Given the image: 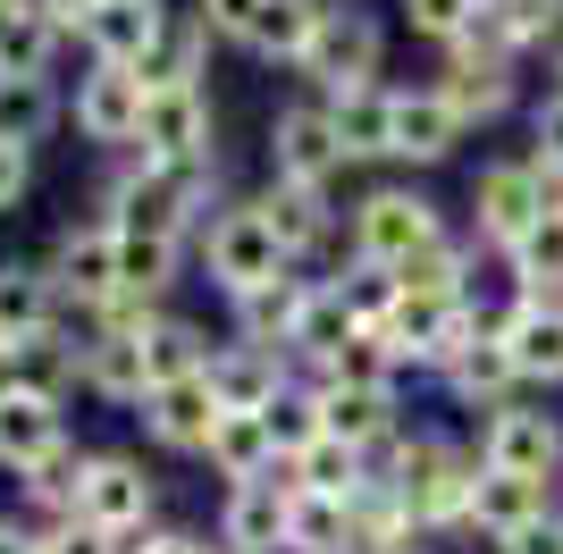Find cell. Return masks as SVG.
Masks as SVG:
<instances>
[{
    "label": "cell",
    "mask_w": 563,
    "mask_h": 554,
    "mask_svg": "<svg viewBox=\"0 0 563 554\" xmlns=\"http://www.w3.org/2000/svg\"><path fill=\"white\" fill-rule=\"evenodd\" d=\"M387 43H396V25L378 18L371 0H345L320 34H311V51L295 59V85L303 92H345V85H378L387 76Z\"/></svg>",
    "instance_id": "obj_6"
},
{
    "label": "cell",
    "mask_w": 563,
    "mask_h": 554,
    "mask_svg": "<svg viewBox=\"0 0 563 554\" xmlns=\"http://www.w3.org/2000/svg\"><path fill=\"white\" fill-rule=\"evenodd\" d=\"M479 9H488V0H396V34L446 51V43H463L471 25H479Z\"/></svg>",
    "instance_id": "obj_37"
},
{
    "label": "cell",
    "mask_w": 563,
    "mask_h": 554,
    "mask_svg": "<svg viewBox=\"0 0 563 554\" xmlns=\"http://www.w3.org/2000/svg\"><path fill=\"white\" fill-rule=\"evenodd\" d=\"M336 118V143H345L353 168H387V143H396V76L378 85H345V92H320Z\"/></svg>",
    "instance_id": "obj_20"
},
{
    "label": "cell",
    "mask_w": 563,
    "mask_h": 554,
    "mask_svg": "<svg viewBox=\"0 0 563 554\" xmlns=\"http://www.w3.org/2000/svg\"><path fill=\"white\" fill-rule=\"evenodd\" d=\"M539 85H547V92H563V43L547 51V76H539Z\"/></svg>",
    "instance_id": "obj_46"
},
{
    "label": "cell",
    "mask_w": 563,
    "mask_h": 554,
    "mask_svg": "<svg viewBox=\"0 0 563 554\" xmlns=\"http://www.w3.org/2000/svg\"><path fill=\"white\" fill-rule=\"evenodd\" d=\"M295 479L303 487H320V496H362V487H371V454H362V445H345V437H311L303 454H295Z\"/></svg>",
    "instance_id": "obj_35"
},
{
    "label": "cell",
    "mask_w": 563,
    "mask_h": 554,
    "mask_svg": "<svg viewBox=\"0 0 563 554\" xmlns=\"http://www.w3.org/2000/svg\"><path fill=\"white\" fill-rule=\"evenodd\" d=\"M219 353V336L194 311H152V328H143V369H152V387H168V378H202Z\"/></svg>",
    "instance_id": "obj_28"
},
{
    "label": "cell",
    "mask_w": 563,
    "mask_h": 554,
    "mask_svg": "<svg viewBox=\"0 0 563 554\" xmlns=\"http://www.w3.org/2000/svg\"><path fill=\"white\" fill-rule=\"evenodd\" d=\"M194 261H202V286H211L219 302H244V295H261V286L295 277V253L278 244V228L261 219L253 193H219L202 235H194Z\"/></svg>",
    "instance_id": "obj_4"
},
{
    "label": "cell",
    "mask_w": 563,
    "mask_h": 554,
    "mask_svg": "<svg viewBox=\"0 0 563 554\" xmlns=\"http://www.w3.org/2000/svg\"><path fill=\"white\" fill-rule=\"evenodd\" d=\"M261 160H269L278 185H320V193H345V202H353V177H362V168L345 160V143H336L329 101L303 92V85L269 110V126H261Z\"/></svg>",
    "instance_id": "obj_5"
},
{
    "label": "cell",
    "mask_w": 563,
    "mask_h": 554,
    "mask_svg": "<svg viewBox=\"0 0 563 554\" xmlns=\"http://www.w3.org/2000/svg\"><path fill=\"white\" fill-rule=\"evenodd\" d=\"M143 101H152L143 68L85 59V76L68 85V126L93 143V152H135V135H143Z\"/></svg>",
    "instance_id": "obj_11"
},
{
    "label": "cell",
    "mask_w": 563,
    "mask_h": 554,
    "mask_svg": "<svg viewBox=\"0 0 563 554\" xmlns=\"http://www.w3.org/2000/svg\"><path fill=\"white\" fill-rule=\"evenodd\" d=\"M43 269H51V286H59L68 311H101V302H118V228H110V219H68V228L51 235Z\"/></svg>",
    "instance_id": "obj_14"
},
{
    "label": "cell",
    "mask_w": 563,
    "mask_h": 554,
    "mask_svg": "<svg viewBox=\"0 0 563 554\" xmlns=\"http://www.w3.org/2000/svg\"><path fill=\"white\" fill-rule=\"evenodd\" d=\"M118 554H219V538H202V530H168V521H152V530H126V538H118Z\"/></svg>",
    "instance_id": "obj_40"
},
{
    "label": "cell",
    "mask_w": 563,
    "mask_h": 554,
    "mask_svg": "<svg viewBox=\"0 0 563 554\" xmlns=\"http://www.w3.org/2000/svg\"><path fill=\"white\" fill-rule=\"evenodd\" d=\"M286 505H295V462L261 470V479H228L211 512V538L228 554H286Z\"/></svg>",
    "instance_id": "obj_12"
},
{
    "label": "cell",
    "mask_w": 563,
    "mask_h": 554,
    "mask_svg": "<svg viewBox=\"0 0 563 554\" xmlns=\"http://www.w3.org/2000/svg\"><path fill=\"white\" fill-rule=\"evenodd\" d=\"M76 521L126 538L161 521V479L135 445H85V470H76Z\"/></svg>",
    "instance_id": "obj_7"
},
{
    "label": "cell",
    "mask_w": 563,
    "mask_h": 554,
    "mask_svg": "<svg viewBox=\"0 0 563 554\" xmlns=\"http://www.w3.org/2000/svg\"><path fill=\"white\" fill-rule=\"evenodd\" d=\"M563 505V487H547V479H521V470H488L479 462V479H471V505H463V546H505L514 530H530L539 512H555Z\"/></svg>",
    "instance_id": "obj_15"
},
{
    "label": "cell",
    "mask_w": 563,
    "mask_h": 554,
    "mask_svg": "<svg viewBox=\"0 0 563 554\" xmlns=\"http://www.w3.org/2000/svg\"><path fill=\"white\" fill-rule=\"evenodd\" d=\"M311 395H320V437H345V445H387L404 429V395L396 387H345V378H311Z\"/></svg>",
    "instance_id": "obj_19"
},
{
    "label": "cell",
    "mask_w": 563,
    "mask_h": 554,
    "mask_svg": "<svg viewBox=\"0 0 563 554\" xmlns=\"http://www.w3.org/2000/svg\"><path fill=\"white\" fill-rule=\"evenodd\" d=\"M34 538H43V554H118V538L93 521H43Z\"/></svg>",
    "instance_id": "obj_42"
},
{
    "label": "cell",
    "mask_w": 563,
    "mask_h": 554,
    "mask_svg": "<svg viewBox=\"0 0 563 554\" xmlns=\"http://www.w3.org/2000/svg\"><path fill=\"white\" fill-rule=\"evenodd\" d=\"M135 160H219V101H211V85H152Z\"/></svg>",
    "instance_id": "obj_13"
},
{
    "label": "cell",
    "mask_w": 563,
    "mask_h": 554,
    "mask_svg": "<svg viewBox=\"0 0 563 554\" xmlns=\"http://www.w3.org/2000/svg\"><path fill=\"white\" fill-rule=\"evenodd\" d=\"M429 387L446 395L454 412H471V420H488V412H505L514 395H530V387H521V369H514V353H505V336H479V328H471V345L454 353Z\"/></svg>",
    "instance_id": "obj_17"
},
{
    "label": "cell",
    "mask_w": 563,
    "mask_h": 554,
    "mask_svg": "<svg viewBox=\"0 0 563 554\" xmlns=\"http://www.w3.org/2000/svg\"><path fill=\"white\" fill-rule=\"evenodd\" d=\"M336 9H345V0H261V18L244 25V43H235V51L261 59V68H286V76H295V59L311 51V34H320Z\"/></svg>",
    "instance_id": "obj_22"
},
{
    "label": "cell",
    "mask_w": 563,
    "mask_h": 554,
    "mask_svg": "<svg viewBox=\"0 0 563 554\" xmlns=\"http://www.w3.org/2000/svg\"><path fill=\"white\" fill-rule=\"evenodd\" d=\"M219 412H228V403L211 395V378H168V387H152V395L135 403L143 445H152V454H186V462H202Z\"/></svg>",
    "instance_id": "obj_16"
},
{
    "label": "cell",
    "mask_w": 563,
    "mask_h": 554,
    "mask_svg": "<svg viewBox=\"0 0 563 554\" xmlns=\"http://www.w3.org/2000/svg\"><path fill=\"white\" fill-rule=\"evenodd\" d=\"M186 277V244H161V235H118V295L135 302H168V286Z\"/></svg>",
    "instance_id": "obj_33"
},
{
    "label": "cell",
    "mask_w": 563,
    "mask_h": 554,
    "mask_svg": "<svg viewBox=\"0 0 563 554\" xmlns=\"http://www.w3.org/2000/svg\"><path fill=\"white\" fill-rule=\"evenodd\" d=\"M471 445H479L488 470H521V479L563 487V412L547 395H514L505 412L471 420Z\"/></svg>",
    "instance_id": "obj_8"
},
{
    "label": "cell",
    "mask_w": 563,
    "mask_h": 554,
    "mask_svg": "<svg viewBox=\"0 0 563 554\" xmlns=\"http://www.w3.org/2000/svg\"><path fill=\"white\" fill-rule=\"evenodd\" d=\"M219 554H228V546H219Z\"/></svg>",
    "instance_id": "obj_47"
},
{
    "label": "cell",
    "mask_w": 563,
    "mask_h": 554,
    "mask_svg": "<svg viewBox=\"0 0 563 554\" xmlns=\"http://www.w3.org/2000/svg\"><path fill=\"white\" fill-rule=\"evenodd\" d=\"M311 277H320V269H295V277H278V286H261V295L228 302V336H253V345H278V353H295V320H303Z\"/></svg>",
    "instance_id": "obj_27"
},
{
    "label": "cell",
    "mask_w": 563,
    "mask_h": 554,
    "mask_svg": "<svg viewBox=\"0 0 563 554\" xmlns=\"http://www.w3.org/2000/svg\"><path fill=\"white\" fill-rule=\"evenodd\" d=\"M496 554H563V505H555V512H539L530 530H514Z\"/></svg>",
    "instance_id": "obj_44"
},
{
    "label": "cell",
    "mask_w": 563,
    "mask_h": 554,
    "mask_svg": "<svg viewBox=\"0 0 563 554\" xmlns=\"http://www.w3.org/2000/svg\"><path fill=\"white\" fill-rule=\"evenodd\" d=\"M59 118H68V92L51 85V76H0V143H25V152H34Z\"/></svg>",
    "instance_id": "obj_31"
},
{
    "label": "cell",
    "mask_w": 563,
    "mask_h": 554,
    "mask_svg": "<svg viewBox=\"0 0 563 554\" xmlns=\"http://www.w3.org/2000/svg\"><path fill=\"white\" fill-rule=\"evenodd\" d=\"M286 554H353V505L295 479V505H286Z\"/></svg>",
    "instance_id": "obj_30"
},
{
    "label": "cell",
    "mask_w": 563,
    "mask_h": 554,
    "mask_svg": "<svg viewBox=\"0 0 563 554\" xmlns=\"http://www.w3.org/2000/svg\"><path fill=\"white\" fill-rule=\"evenodd\" d=\"M496 18L521 43V59H547L563 43V0H496Z\"/></svg>",
    "instance_id": "obj_39"
},
{
    "label": "cell",
    "mask_w": 563,
    "mask_h": 554,
    "mask_svg": "<svg viewBox=\"0 0 563 554\" xmlns=\"http://www.w3.org/2000/svg\"><path fill=\"white\" fill-rule=\"evenodd\" d=\"M471 143V118L446 101V85L438 76H396V143H387V168H404V177H429V168L463 160Z\"/></svg>",
    "instance_id": "obj_9"
},
{
    "label": "cell",
    "mask_w": 563,
    "mask_h": 554,
    "mask_svg": "<svg viewBox=\"0 0 563 554\" xmlns=\"http://www.w3.org/2000/svg\"><path fill=\"white\" fill-rule=\"evenodd\" d=\"M211 202H219V160H135L126 152V168L101 193V219L118 235H161V244H186L194 253Z\"/></svg>",
    "instance_id": "obj_1"
},
{
    "label": "cell",
    "mask_w": 563,
    "mask_h": 554,
    "mask_svg": "<svg viewBox=\"0 0 563 554\" xmlns=\"http://www.w3.org/2000/svg\"><path fill=\"white\" fill-rule=\"evenodd\" d=\"M211 395L228 403V412H261L269 395H286L295 387V353H278V345H253V336H219V353H211Z\"/></svg>",
    "instance_id": "obj_18"
},
{
    "label": "cell",
    "mask_w": 563,
    "mask_h": 554,
    "mask_svg": "<svg viewBox=\"0 0 563 554\" xmlns=\"http://www.w3.org/2000/svg\"><path fill=\"white\" fill-rule=\"evenodd\" d=\"M202 462H211L219 479H261V470H278L286 454H278V437H269V420H261V412H219Z\"/></svg>",
    "instance_id": "obj_29"
},
{
    "label": "cell",
    "mask_w": 563,
    "mask_h": 554,
    "mask_svg": "<svg viewBox=\"0 0 563 554\" xmlns=\"http://www.w3.org/2000/svg\"><path fill=\"white\" fill-rule=\"evenodd\" d=\"M505 353H514V369H521L530 395H555L563 387V302L530 295L514 311V328H505Z\"/></svg>",
    "instance_id": "obj_25"
},
{
    "label": "cell",
    "mask_w": 563,
    "mask_h": 554,
    "mask_svg": "<svg viewBox=\"0 0 563 554\" xmlns=\"http://www.w3.org/2000/svg\"><path fill=\"white\" fill-rule=\"evenodd\" d=\"M446 235H463V219H454L421 177H404V168H396V177H378V185H353V202H345V253L353 261H387V269H404L412 253L446 244Z\"/></svg>",
    "instance_id": "obj_3"
},
{
    "label": "cell",
    "mask_w": 563,
    "mask_h": 554,
    "mask_svg": "<svg viewBox=\"0 0 563 554\" xmlns=\"http://www.w3.org/2000/svg\"><path fill=\"white\" fill-rule=\"evenodd\" d=\"M261 420H269V437H278V454L295 462L311 437H320V395H311V378H295L286 395H269L261 403Z\"/></svg>",
    "instance_id": "obj_38"
},
{
    "label": "cell",
    "mask_w": 563,
    "mask_h": 554,
    "mask_svg": "<svg viewBox=\"0 0 563 554\" xmlns=\"http://www.w3.org/2000/svg\"><path fill=\"white\" fill-rule=\"evenodd\" d=\"M0 554H43V538H34V521H0Z\"/></svg>",
    "instance_id": "obj_45"
},
{
    "label": "cell",
    "mask_w": 563,
    "mask_h": 554,
    "mask_svg": "<svg viewBox=\"0 0 563 554\" xmlns=\"http://www.w3.org/2000/svg\"><path fill=\"white\" fill-rule=\"evenodd\" d=\"M51 328H68V302L51 286L43 261H0V345H34Z\"/></svg>",
    "instance_id": "obj_24"
},
{
    "label": "cell",
    "mask_w": 563,
    "mask_h": 554,
    "mask_svg": "<svg viewBox=\"0 0 563 554\" xmlns=\"http://www.w3.org/2000/svg\"><path fill=\"white\" fill-rule=\"evenodd\" d=\"M521 143H539V152H555L563 160V92H530V110H521Z\"/></svg>",
    "instance_id": "obj_41"
},
{
    "label": "cell",
    "mask_w": 563,
    "mask_h": 554,
    "mask_svg": "<svg viewBox=\"0 0 563 554\" xmlns=\"http://www.w3.org/2000/svg\"><path fill=\"white\" fill-rule=\"evenodd\" d=\"M219 34L202 9H168V34L152 43V59H143V85H211V59H219Z\"/></svg>",
    "instance_id": "obj_26"
},
{
    "label": "cell",
    "mask_w": 563,
    "mask_h": 554,
    "mask_svg": "<svg viewBox=\"0 0 563 554\" xmlns=\"http://www.w3.org/2000/svg\"><path fill=\"white\" fill-rule=\"evenodd\" d=\"M336 295H345V311H353V328H387L396 320V302H404V277L387 269V261H336Z\"/></svg>",
    "instance_id": "obj_34"
},
{
    "label": "cell",
    "mask_w": 563,
    "mask_h": 554,
    "mask_svg": "<svg viewBox=\"0 0 563 554\" xmlns=\"http://www.w3.org/2000/svg\"><path fill=\"white\" fill-rule=\"evenodd\" d=\"M505 269L530 286V295H547V302H563V210H547L539 228L521 235L514 253H505Z\"/></svg>",
    "instance_id": "obj_36"
},
{
    "label": "cell",
    "mask_w": 563,
    "mask_h": 554,
    "mask_svg": "<svg viewBox=\"0 0 563 554\" xmlns=\"http://www.w3.org/2000/svg\"><path fill=\"white\" fill-rule=\"evenodd\" d=\"M438 85H446V101L471 118V135H496L505 118H521L530 110V59H521V43L505 34V18H496V0L479 9V25H471L463 43H446L438 51Z\"/></svg>",
    "instance_id": "obj_2"
},
{
    "label": "cell",
    "mask_w": 563,
    "mask_h": 554,
    "mask_svg": "<svg viewBox=\"0 0 563 554\" xmlns=\"http://www.w3.org/2000/svg\"><path fill=\"white\" fill-rule=\"evenodd\" d=\"M68 437H76V429H68V403L0 387V470H9V479H18V470H34L43 454H59Z\"/></svg>",
    "instance_id": "obj_23"
},
{
    "label": "cell",
    "mask_w": 563,
    "mask_h": 554,
    "mask_svg": "<svg viewBox=\"0 0 563 554\" xmlns=\"http://www.w3.org/2000/svg\"><path fill=\"white\" fill-rule=\"evenodd\" d=\"M311 378H345V387H412V369H404V353L387 345V328H353L345 345L329 353V362L311 369Z\"/></svg>",
    "instance_id": "obj_32"
},
{
    "label": "cell",
    "mask_w": 563,
    "mask_h": 554,
    "mask_svg": "<svg viewBox=\"0 0 563 554\" xmlns=\"http://www.w3.org/2000/svg\"><path fill=\"white\" fill-rule=\"evenodd\" d=\"M161 34H168V0H101L93 18L76 25L85 59H118V68H143Z\"/></svg>",
    "instance_id": "obj_21"
},
{
    "label": "cell",
    "mask_w": 563,
    "mask_h": 554,
    "mask_svg": "<svg viewBox=\"0 0 563 554\" xmlns=\"http://www.w3.org/2000/svg\"><path fill=\"white\" fill-rule=\"evenodd\" d=\"M25 185H34V152H25V143H0V219L25 202Z\"/></svg>",
    "instance_id": "obj_43"
},
{
    "label": "cell",
    "mask_w": 563,
    "mask_h": 554,
    "mask_svg": "<svg viewBox=\"0 0 563 554\" xmlns=\"http://www.w3.org/2000/svg\"><path fill=\"white\" fill-rule=\"evenodd\" d=\"M253 202H261V219L278 228V244L295 253V269H336V261H345V193L261 177Z\"/></svg>",
    "instance_id": "obj_10"
}]
</instances>
